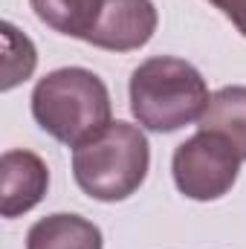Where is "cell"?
<instances>
[{
    "label": "cell",
    "mask_w": 246,
    "mask_h": 249,
    "mask_svg": "<svg viewBox=\"0 0 246 249\" xmlns=\"http://www.w3.org/2000/svg\"><path fill=\"white\" fill-rule=\"evenodd\" d=\"M148 162L151 151L145 133L136 124L110 122L72 151V177L93 200L116 203L145 183Z\"/></svg>",
    "instance_id": "obj_3"
},
{
    "label": "cell",
    "mask_w": 246,
    "mask_h": 249,
    "mask_svg": "<svg viewBox=\"0 0 246 249\" xmlns=\"http://www.w3.org/2000/svg\"><path fill=\"white\" fill-rule=\"evenodd\" d=\"M26 249H102V232L78 214H50L29 229Z\"/></svg>",
    "instance_id": "obj_7"
},
{
    "label": "cell",
    "mask_w": 246,
    "mask_h": 249,
    "mask_svg": "<svg viewBox=\"0 0 246 249\" xmlns=\"http://www.w3.org/2000/svg\"><path fill=\"white\" fill-rule=\"evenodd\" d=\"M241 157L235 148L209 130L194 133L174 151V183L191 200H217L238 180Z\"/></svg>",
    "instance_id": "obj_4"
},
{
    "label": "cell",
    "mask_w": 246,
    "mask_h": 249,
    "mask_svg": "<svg viewBox=\"0 0 246 249\" xmlns=\"http://www.w3.org/2000/svg\"><path fill=\"white\" fill-rule=\"evenodd\" d=\"M209 102L203 75L183 58L157 55L142 61L130 75V110L148 130L171 133L200 122Z\"/></svg>",
    "instance_id": "obj_1"
},
{
    "label": "cell",
    "mask_w": 246,
    "mask_h": 249,
    "mask_svg": "<svg viewBox=\"0 0 246 249\" xmlns=\"http://www.w3.org/2000/svg\"><path fill=\"white\" fill-rule=\"evenodd\" d=\"M200 130L223 136L235 154L246 160V87L217 90L200 119Z\"/></svg>",
    "instance_id": "obj_8"
},
{
    "label": "cell",
    "mask_w": 246,
    "mask_h": 249,
    "mask_svg": "<svg viewBox=\"0 0 246 249\" xmlns=\"http://www.w3.org/2000/svg\"><path fill=\"white\" fill-rule=\"evenodd\" d=\"M157 32V9L151 0H105L99 23L87 44L110 53L145 47Z\"/></svg>",
    "instance_id": "obj_5"
},
{
    "label": "cell",
    "mask_w": 246,
    "mask_h": 249,
    "mask_svg": "<svg viewBox=\"0 0 246 249\" xmlns=\"http://www.w3.org/2000/svg\"><path fill=\"white\" fill-rule=\"evenodd\" d=\"M32 116L53 139L78 148L110 124V93L96 72L64 67L35 84Z\"/></svg>",
    "instance_id": "obj_2"
},
{
    "label": "cell",
    "mask_w": 246,
    "mask_h": 249,
    "mask_svg": "<svg viewBox=\"0 0 246 249\" xmlns=\"http://www.w3.org/2000/svg\"><path fill=\"white\" fill-rule=\"evenodd\" d=\"M209 3H214V6L238 26V32L246 35V0H209Z\"/></svg>",
    "instance_id": "obj_11"
},
{
    "label": "cell",
    "mask_w": 246,
    "mask_h": 249,
    "mask_svg": "<svg viewBox=\"0 0 246 249\" xmlns=\"http://www.w3.org/2000/svg\"><path fill=\"white\" fill-rule=\"evenodd\" d=\"M50 186L47 162L32 151H6L0 160V212L18 217L35 209Z\"/></svg>",
    "instance_id": "obj_6"
},
{
    "label": "cell",
    "mask_w": 246,
    "mask_h": 249,
    "mask_svg": "<svg viewBox=\"0 0 246 249\" xmlns=\"http://www.w3.org/2000/svg\"><path fill=\"white\" fill-rule=\"evenodd\" d=\"M3 44H6V55H3V90H12L15 84L26 81L38 64L35 47L26 35H20L12 23H3Z\"/></svg>",
    "instance_id": "obj_10"
},
{
    "label": "cell",
    "mask_w": 246,
    "mask_h": 249,
    "mask_svg": "<svg viewBox=\"0 0 246 249\" xmlns=\"http://www.w3.org/2000/svg\"><path fill=\"white\" fill-rule=\"evenodd\" d=\"M35 15L55 32L87 41L99 23L105 0H29Z\"/></svg>",
    "instance_id": "obj_9"
}]
</instances>
